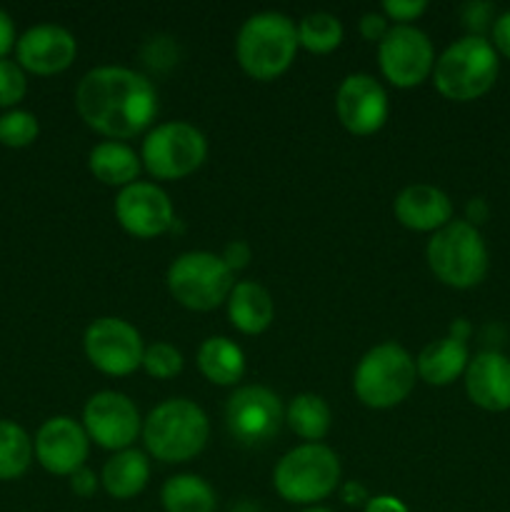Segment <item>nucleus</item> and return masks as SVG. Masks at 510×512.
<instances>
[{
	"label": "nucleus",
	"instance_id": "obj_1",
	"mask_svg": "<svg viewBox=\"0 0 510 512\" xmlns=\"http://www.w3.org/2000/svg\"><path fill=\"white\" fill-rule=\"evenodd\" d=\"M75 108L90 130L123 143L153 125L158 93L143 73L123 65H100L80 78Z\"/></svg>",
	"mask_w": 510,
	"mask_h": 512
},
{
	"label": "nucleus",
	"instance_id": "obj_2",
	"mask_svg": "<svg viewBox=\"0 0 510 512\" xmlns=\"http://www.w3.org/2000/svg\"><path fill=\"white\" fill-rule=\"evenodd\" d=\"M298 48V25L275 10L250 15L235 38V58L243 73L263 83L280 78L293 65Z\"/></svg>",
	"mask_w": 510,
	"mask_h": 512
},
{
	"label": "nucleus",
	"instance_id": "obj_3",
	"mask_svg": "<svg viewBox=\"0 0 510 512\" xmlns=\"http://www.w3.org/2000/svg\"><path fill=\"white\" fill-rule=\"evenodd\" d=\"M140 435L148 455L160 463H188L208 445L210 420L193 400L170 398L150 410Z\"/></svg>",
	"mask_w": 510,
	"mask_h": 512
},
{
	"label": "nucleus",
	"instance_id": "obj_4",
	"mask_svg": "<svg viewBox=\"0 0 510 512\" xmlns=\"http://www.w3.org/2000/svg\"><path fill=\"white\" fill-rule=\"evenodd\" d=\"M500 73V55L480 35H463L435 58L433 85L443 98L470 103L493 90Z\"/></svg>",
	"mask_w": 510,
	"mask_h": 512
},
{
	"label": "nucleus",
	"instance_id": "obj_5",
	"mask_svg": "<svg viewBox=\"0 0 510 512\" xmlns=\"http://www.w3.org/2000/svg\"><path fill=\"white\" fill-rule=\"evenodd\" d=\"M425 260L435 278L455 290H470L488 275L490 255L483 235L468 220H450L433 233L425 248Z\"/></svg>",
	"mask_w": 510,
	"mask_h": 512
},
{
	"label": "nucleus",
	"instance_id": "obj_6",
	"mask_svg": "<svg viewBox=\"0 0 510 512\" xmlns=\"http://www.w3.org/2000/svg\"><path fill=\"white\" fill-rule=\"evenodd\" d=\"M340 485V460L323 443H303L288 450L273 470V488L290 505H318Z\"/></svg>",
	"mask_w": 510,
	"mask_h": 512
},
{
	"label": "nucleus",
	"instance_id": "obj_7",
	"mask_svg": "<svg viewBox=\"0 0 510 512\" xmlns=\"http://www.w3.org/2000/svg\"><path fill=\"white\" fill-rule=\"evenodd\" d=\"M418 370L403 345L380 343L360 358L353 373L355 398L373 410H390L413 393Z\"/></svg>",
	"mask_w": 510,
	"mask_h": 512
},
{
	"label": "nucleus",
	"instance_id": "obj_8",
	"mask_svg": "<svg viewBox=\"0 0 510 512\" xmlns=\"http://www.w3.org/2000/svg\"><path fill=\"white\" fill-rule=\"evenodd\" d=\"M170 295L183 308L195 313H208L223 305L233 290V270L223 263V258L208 250H190L178 255L170 263L165 275Z\"/></svg>",
	"mask_w": 510,
	"mask_h": 512
},
{
	"label": "nucleus",
	"instance_id": "obj_9",
	"mask_svg": "<svg viewBox=\"0 0 510 512\" xmlns=\"http://www.w3.org/2000/svg\"><path fill=\"white\" fill-rule=\"evenodd\" d=\"M208 158V140L185 120H168L145 135L140 163L155 180H180L200 168Z\"/></svg>",
	"mask_w": 510,
	"mask_h": 512
},
{
	"label": "nucleus",
	"instance_id": "obj_10",
	"mask_svg": "<svg viewBox=\"0 0 510 512\" xmlns=\"http://www.w3.org/2000/svg\"><path fill=\"white\" fill-rule=\"evenodd\" d=\"M283 423V403L265 385H240L225 403V428L245 448L268 443Z\"/></svg>",
	"mask_w": 510,
	"mask_h": 512
},
{
	"label": "nucleus",
	"instance_id": "obj_11",
	"mask_svg": "<svg viewBox=\"0 0 510 512\" xmlns=\"http://www.w3.org/2000/svg\"><path fill=\"white\" fill-rule=\"evenodd\" d=\"M85 358L110 378H125L143 368L145 343L135 325L123 318H98L83 335Z\"/></svg>",
	"mask_w": 510,
	"mask_h": 512
},
{
	"label": "nucleus",
	"instance_id": "obj_12",
	"mask_svg": "<svg viewBox=\"0 0 510 512\" xmlns=\"http://www.w3.org/2000/svg\"><path fill=\"white\" fill-rule=\"evenodd\" d=\"M380 73L395 88H418L433 75L435 48L415 25H393L378 43Z\"/></svg>",
	"mask_w": 510,
	"mask_h": 512
},
{
	"label": "nucleus",
	"instance_id": "obj_13",
	"mask_svg": "<svg viewBox=\"0 0 510 512\" xmlns=\"http://www.w3.org/2000/svg\"><path fill=\"white\" fill-rule=\"evenodd\" d=\"M83 428L88 433L90 443L103 450L133 448L138 435L143 433V420L133 400L115 390H100L90 395L83 408Z\"/></svg>",
	"mask_w": 510,
	"mask_h": 512
},
{
	"label": "nucleus",
	"instance_id": "obj_14",
	"mask_svg": "<svg viewBox=\"0 0 510 512\" xmlns=\"http://www.w3.org/2000/svg\"><path fill=\"white\" fill-rule=\"evenodd\" d=\"M115 218H118L120 228L128 235L150 240L173 228L175 210L168 193L160 185L138 180V183L128 185L118 193V198H115Z\"/></svg>",
	"mask_w": 510,
	"mask_h": 512
},
{
	"label": "nucleus",
	"instance_id": "obj_15",
	"mask_svg": "<svg viewBox=\"0 0 510 512\" xmlns=\"http://www.w3.org/2000/svg\"><path fill=\"white\" fill-rule=\"evenodd\" d=\"M335 113L348 133L360 138L373 135L388 120V93L373 75L353 73L340 83L335 93Z\"/></svg>",
	"mask_w": 510,
	"mask_h": 512
},
{
	"label": "nucleus",
	"instance_id": "obj_16",
	"mask_svg": "<svg viewBox=\"0 0 510 512\" xmlns=\"http://www.w3.org/2000/svg\"><path fill=\"white\" fill-rule=\"evenodd\" d=\"M35 460L53 475H73L88 460L90 438L78 420L55 415L45 420L35 435Z\"/></svg>",
	"mask_w": 510,
	"mask_h": 512
},
{
	"label": "nucleus",
	"instance_id": "obj_17",
	"mask_svg": "<svg viewBox=\"0 0 510 512\" xmlns=\"http://www.w3.org/2000/svg\"><path fill=\"white\" fill-rule=\"evenodd\" d=\"M15 55H18L20 68L28 73L55 75L73 65L78 43H75V35L63 25L43 23L33 25L20 35L15 43Z\"/></svg>",
	"mask_w": 510,
	"mask_h": 512
},
{
	"label": "nucleus",
	"instance_id": "obj_18",
	"mask_svg": "<svg viewBox=\"0 0 510 512\" xmlns=\"http://www.w3.org/2000/svg\"><path fill=\"white\" fill-rule=\"evenodd\" d=\"M465 395L485 413L510 410V358L498 350H483L470 358L463 375Z\"/></svg>",
	"mask_w": 510,
	"mask_h": 512
},
{
	"label": "nucleus",
	"instance_id": "obj_19",
	"mask_svg": "<svg viewBox=\"0 0 510 512\" xmlns=\"http://www.w3.org/2000/svg\"><path fill=\"white\" fill-rule=\"evenodd\" d=\"M393 213L403 228L415 233H438L453 220V200L435 185H408L395 198Z\"/></svg>",
	"mask_w": 510,
	"mask_h": 512
},
{
	"label": "nucleus",
	"instance_id": "obj_20",
	"mask_svg": "<svg viewBox=\"0 0 510 512\" xmlns=\"http://www.w3.org/2000/svg\"><path fill=\"white\" fill-rule=\"evenodd\" d=\"M468 363V343L453 338V335H445V338L433 340L420 350L415 370H418V378L423 383L433 385V388H445V385H453L455 380L463 378Z\"/></svg>",
	"mask_w": 510,
	"mask_h": 512
},
{
	"label": "nucleus",
	"instance_id": "obj_21",
	"mask_svg": "<svg viewBox=\"0 0 510 512\" xmlns=\"http://www.w3.org/2000/svg\"><path fill=\"white\" fill-rule=\"evenodd\" d=\"M228 318L238 333L260 335L270 328L275 318V303L268 288L255 280H240L233 285L228 300Z\"/></svg>",
	"mask_w": 510,
	"mask_h": 512
},
{
	"label": "nucleus",
	"instance_id": "obj_22",
	"mask_svg": "<svg viewBox=\"0 0 510 512\" xmlns=\"http://www.w3.org/2000/svg\"><path fill=\"white\" fill-rule=\"evenodd\" d=\"M88 168L103 185H113V188H128V185L138 183V175L143 170L140 155L130 148L128 143L120 140H103L95 145L88 155Z\"/></svg>",
	"mask_w": 510,
	"mask_h": 512
},
{
	"label": "nucleus",
	"instance_id": "obj_23",
	"mask_svg": "<svg viewBox=\"0 0 510 512\" xmlns=\"http://www.w3.org/2000/svg\"><path fill=\"white\" fill-rule=\"evenodd\" d=\"M150 480V460L143 450H120L103 465L100 483L115 500H130L145 490Z\"/></svg>",
	"mask_w": 510,
	"mask_h": 512
},
{
	"label": "nucleus",
	"instance_id": "obj_24",
	"mask_svg": "<svg viewBox=\"0 0 510 512\" xmlns=\"http://www.w3.org/2000/svg\"><path fill=\"white\" fill-rule=\"evenodd\" d=\"M198 370L208 383L230 388L238 385L245 375V355L238 343L225 335L205 338L198 348Z\"/></svg>",
	"mask_w": 510,
	"mask_h": 512
},
{
	"label": "nucleus",
	"instance_id": "obj_25",
	"mask_svg": "<svg viewBox=\"0 0 510 512\" xmlns=\"http://www.w3.org/2000/svg\"><path fill=\"white\" fill-rule=\"evenodd\" d=\"M160 503L165 512H215L218 498L208 480L200 475H173L163 483Z\"/></svg>",
	"mask_w": 510,
	"mask_h": 512
},
{
	"label": "nucleus",
	"instance_id": "obj_26",
	"mask_svg": "<svg viewBox=\"0 0 510 512\" xmlns=\"http://www.w3.org/2000/svg\"><path fill=\"white\" fill-rule=\"evenodd\" d=\"M285 423L305 443H320L330 433L333 413L320 395L300 393L285 408Z\"/></svg>",
	"mask_w": 510,
	"mask_h": 512
},
{
	"label": "nucleus",
	"instance_id": "obj_27",
	"mask_svg": "<svg viewBox=\"0 0 510 512\" xmlns=\"http://www.w3.org/2000/svg\"><path fill=\"white\" fill-rule=\"evenodd\" d=\"M33 440L13 420H0V480H18L33 463Z\"/></svg>",
	"mask_w": 510,
	"mask_h": 512
},
{
	"label": "nucleus",
	"instance_id": "obj_28",
	"mask_svg": "<svg viewBox=\"0 0 510 512\" xmlns=\"http://www.w3.org/2000/svg\"><path fill=\"white\" fill-rule=\"evenodd\" d=\"M298 43L308 53H333L343 43V23L330 13H310L298 23Z\"/></svg>",
	"mask_w": 510,
	"mask_h": 512
},
{
	"label": "nucleus",
	"instance_id": "obj_29",
	"mask_svg": "<svg viewBox=\"0 0 510 512\" xmlns=\"http://www.w3.org/2000/svg\"><path fill=\"white\" fill-rule=\"evenodd\" d=\"M40 133L38 118L28 110H8L0 115V143L5 148H28Z\"/></svg>",
	"mask_w": 510,
	"mask_h": 512
},
{
	"label": "nucleus",
	"instance_id": "obj_30",
	"mask_svg": "<svg viewBox=\"0 0 510 512\" xmlns=\"http://www.w3.org/2000/svg\"><path fill=\"white\" fill-rule=\"evenodd\" d=\"M143 370L155 380H170L175 375H180L183 370V355L175 345L170 343H153L145 345L143 353Z\"/></svg>",
	"mask_w": 510,
	"mask_h": 512
},
{
	"label": "nucleus",
	"instance_id": "obj_31",
	"mask_svg": "<svg viewBox=\"0 0 510 512\" xmlns=\"http://www.w3.org/2000/svg\"><path fill=\"white\" fill-rule=\"evenodd\" d=\"M28 93L25 70L15 60H0V108H15Z\"/></svg>",
	"mask_w": 510,
	"mask_h": 512
},
{
	"label": "nucleus",
	"instance_id": "obj_32",
	"mask_svg": "<svg viewBox=\"0 0 510 512\" xmlns=\"http://www.w3.org/2000/svg\"><path fill=\"white\" fill-rule=\"evenodd\" d=\"M460 15H463V25L470 30L468 35H480V38H485V30L493 28L495 18H498L490 3H468L463 5Z\"/></svg>",
	"mask_w": 510,
	"mask_h": 512
},
{
	"label": "nucleus",
	"instance_id": "obj_33",
	"mask_svg": "<svg viewBox=\"0 0 510 512\" xmlns=\"http://www.w3.org/2000/svg\"><path fill=\"white\" fill-rule=\"evenodd\" d=\"M428 10L425 0H385L383 15L388 20H395V25H413L420 15Z\"/></svg>",
	"mask_w": 510,
	"mask_h": 512
},
{
	"label": "nucleus",
	"instance_id": "obj_34",
	"mask_svg": "<svg viewBox=\"0 0 510 512\" xmlns=\"http://www.w3.org/2000/svg\"><path fill=\"white\" fill-rule=\"evenodd\" d=\"M490 43L500 58L510 60V10L498 13L493 28H490Z\"/></svg>",
	"mask_w": 510,
	"mask_h": 512
},
{
	"label": "nucleus",
	"instance_id": "obj_35",
	"mask_svg": "<svg viewBox=\"0 0 510 512\" xmlns=\"http://www.w3.org/2000/svg\"><path fill=\"white\" fill-rule=\"evenodd\" d=\"M388 30V18H385L383 13H365L363 18H360V35H363L365 40H370V43H380V40L388 35Z\"/></svg>",
	"mask_w": 510,
	"mask_h": 512
},
{
	"label": "nucleus",
	"instance_id": "obj_36",
	"mask_svg": "<svg viewBox=\"0 0 510 512\" xmlns=\"http://www.w3.org/2000/svg\"><path fill=\"white\" fill-rule=\"evenodd\" d=\"M220 258H223V263L228 265L233 273L235 270H243L245 265L250 263V245L243 243V240H233V243L225 245V250Z\"/></svg>",
	"mask_w": 510,
	"mask_h": 512
},
{
	"label": "nucleus",
	"instance_id": "obj_37",
	"mask_svg": "<svg viewBox=\"0 0 510 512\" xmlns=\"http://www.w3.org/2000/svg\"><path fill=\"white\" fill-rule=\"evenodd\" d=\"M70 490H73L78 498H90V495H95V490H98V478H95V473L90 468H80L75 470L73 475H70Z\"/></svg>",
	"mask_w": 510,
	"mask_h": 512
},
{
	"label": "nucleus",
	"instance_id": "obj_38",
	"mask_svg": "<svg viewBox=\"0 0 510 512\" xmlns=\"http://www.w3.org/2000/svg\"><path fill=\"white\" fill-rule=\"evenodd\" d=\"M18 38H15V25L13 18L0 8V60H5V55L15 48Z\"/></svg>",
	"mask_w": 510,
	"mask_h": 512
},
{
	"label": "nucleus",
	"instance_id": "obj_39",
	"mask_svg": "<svg viewBox=\"0 0 510 512\" xmlns=\"http://www.w3.org/2000/svg\"><path fill=\"white\" fill-rule=\"evenodd\" d=\"M365 512H410L408 505L395 495H375L365 503Z\"/></svg>",
	"mask_w": 510,
	"mask_h": 512
},
{
	"label": "nucleus",
	"instance_id": "obj_40",
	"mask_svg": "<svg viewBox=\"0 0 510 512\" xmlns=\"http://www.w3.org/2000/svg\"><path fill=\"white\" fill-rule=\"evenodd\" d=\"M485 218H488V205H485L483 198H473L468 203V223L475 225L478 228L480 223H485Z\"/></svg>",
	"mask_w": 510,
	"mask_h": 512
},
{
	"label": "nucleus",
	"instance_id": "obj_41",
	"mask_svg": "<svg viewBox=\"0 0 510 512\" xmlns=\"http://www.w3.org/2000/svg\"><path fill=\"white\" fill-rule=\"evenodd\" d=\"M343 498H345V503H360V500H370L368 495H365V488L363 485H358V483H348L343 488Z\"/></svg>",
	"mask_w": 510,
	"mask_h": 512
},
{
	"label": "nucleus",
	"instance_id": "obj_42",
	"mask_svg": "<svg viewBox=\"0 0 510 512\" xmlns=\"http://www.w3.org/2000/svg\"><path fill=\"white\" fill-rule=\"evenodd\" d=\"M303 512H333V510H328V508H320V505H313V508H305Z\"/></svg>",
	"mask_w": 510,
	"mask_h": 512
}]
</instances>
